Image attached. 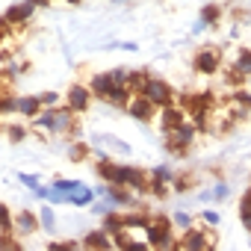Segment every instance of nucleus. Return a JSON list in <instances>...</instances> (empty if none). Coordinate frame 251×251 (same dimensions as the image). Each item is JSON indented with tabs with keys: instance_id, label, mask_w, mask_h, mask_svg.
<instances>
[{
	"instance_id": "obj_26",
	"label": "nucleus",
	"mask_w": 251,
	"mask_h": 251,
	"mask_svg": "<svg viewBox=\"0 0 251 251\" xmlns=\"http://www.w3.org/2000/svg\"><path fill=\"white\" fill-rule=\"evenodd\" d=\"M39 222H42V230H56V216L48 204H42V213H39Z\"/></svg>"
},
{
	"instance_id": "obj_22",
	"label": "nucleus",
	"mask_w": 251,
	"mask_h": 251,
	"mask_svg": "<svg viewBox=\"0 0 251 251\" xmlns=\"http://www.w3.org/2000/svg\"><path fill=\"white\" fill-rule=\"evenodd\" d=\"M0 233H15V216L3 201H0Z\"/></svg>"
},
{
	"instance_id": "obj_20",
	"label": "nucleus",
	"mask_w": 251,
	"mask_h": 251,
	"mask_svg": "<svg viewBox=\"0 0 251 251\" xmlns=\"http://www.w3.org/2000/svg\"><path fill=\"white\" fill-rule=\"evenodd\" d=\"M148 71H127V89L136 95V92H145V83H148Z\"/></svg>"
},
{
	"instance_id": "obj_33",
	"label": "nucleus",
	"mask_w": 251,
	"mask_h": 251,
	"mask_svg": "<svg viewBox=\"0 0 251 251\" xmlns=\"http://www.w3.org/2000/svg\"><path fill=\"white\" fill-rule=\"evenodd\" d=\"M227 192H230V186H227L225 180H219V183H216V189H213V198H216V201H222V198H227Z\"/></svg>"
},
{
	"instance_id": "obj_8",
	"label": "nucleus",
	"mask_w": 251,
	"mask_h": 251,
	"mask_svg": "<svg viewBox=\"0 0 251 251\" xmlns=\"http://www.w3.org/2000/svg\"><path fill=\"white\" fill-rule=\"evenodd\" d=\"M92 89L89 86H83V83H71L68 86V92H65V103L77 112V115H83V112H89V106H92Z\"/></svg>"
},
{
	"instance_id": "obj_35",
	"label": "nucleus",
	"mask_w": 251,
	"mask_h": 251,
	"mask_svg": "<svg viewBox=\"0 0 251 251\" xmlns=\"http://www.w3.org/2000/svg\"><path fill=\"white\" fill-rule=\"evenodd\" d=\"M33 3H36V6H48V3H50V0H33Z\"/></svg>"
},
{
	"instance_id": "obj_5",
	"label": "nucleus",
	"mask_w": 251,
	"mask_h": 251,
	"mask_svg": "<svg viewBox=\"0 0 251 251\" xmlns=\"http://www.w3.org/2000/svg\"><path fill=\"white\" fill-rule=\"evenodd\" d=\"M177 248H186V251L216 248V233H213V227H189L177 236Z\"/></svg>"
},
{
	"instance_id": "obj_7",
	"label": "nucleus",
	"mask_w": 251,
	"mask_h": 251,
	"mask_svg": "<svg viewBox=\"0 0 251 251\" xmlns=\"http://www.w3.org/2000/svg\"><path fill=\"white\" fill-rule=\"evenodd\" d=\"M145 95H148V100H154L157 106H169V103H175V89L163 80V77H148V83H145Z\"/></svg>"
},
{
	"instance_id": "obj_24",
	"label": "nucleus",
	"mask_w": 251,
	"mask_h": 251,
	"mask_svg": "<svg viewBox=\"0 0 251 251\" xmlns=\"http://www.w3.org/2000/svg\"><path fill=\"white\" fill-rule=\"evenodd\" d=\"M148 177H151V180H160V183H169V186H172V180H175V172H172L169 166H157V169H151V172H148Z\"/></svg>"
},
{
	"instance_id": "obj_6",
	"label": "nucleus",
	"mask_w": 251,
	"mask_h": 251,
	"mask_svg": "<svg viewBox=\"0 0 251 251\" xmlns=\"http://www.w3.org/2000/svg\"><path fill=\"white\" fill-rule=\"evenodd\" d=\"M127 115L130 118H136V121H142V124H151L154 118H157V112H160V106L154 103V100H148V95L145 92H136V95H130V100H127Z\"/></svg>"
},
{
	"instance_id": "obj_21",
	"label": "nucleus",
	"mask_w": 251,
	"mask_h": 251,
	"mask_svg": "<svg viewBox=\"0 0 251 251\" xmlns=\"http://www.w3.org/2000/svg\"><path fill=\"white\" fill-rule=\"evenodd\" d=\"M106 233H118V230H124V219H121V213H115V210H109L106 216H103V225H100Z\"/></svg>"
},
{
	"instance_id": "obj_27",
	"label": "nucleus",
	"mask_w": 251,
	"mask_h": 251,
	"mask_svg": "<svg viewBox=\"0 0 251 251\" xmlns=\"http://www.w3.org/2000/svg\"><path fill=\"white\" fill-rule=\"evenodd\" d=\"M172 222H175V227H177L180 233L192 227V216H189V213H183V210H180V213H175V216H172Z\"/></svg>"
},
{
	"instance_id": "obj_19",
	"label": "nucleus",
	"mask_w": 251,
	"mask_h": 251,
	"mask_svg": "<svg viewBox=\"0 0 251 251\" xmlns=\"http://www.w3.org/2000/svg\"><path fill=\"white\" fill-rule=\"evenodd\" d=\"M95 142L103 145V148H112V151L121 154V157H127V154H130V145H127V142H121V139H115V136H95Z\"/></svg>"
},
{
	"instance_id": "obj_18",
	"label": "nucleus",
	"mask_w": 251,
	"mask_h": 251,
	"mask_svg": "<svg viewBox=\"0 0 251 251\" xmlns=\"http://www.w3.org/2000/svg\"><path fill=\"white\" fill-rule=\"evenodd\" d=\"M230 68H233V71H239V74L248 80V77H251V48H242V50L236 53V59L230 62Z\"/></svg>"
},
{
	"instance_id": "obj_15",
	"label": "nucleus",
	"mask_w": 251,
	"mask_h": 251,
	"mask_svg": "<svg viewBox=\"0 0 251 251\" xmlns=\"http://www.w3.org/2000/svg\"><path fill=\"white\" fill-rule=\"evenodd\" d=\"M80 242H83L86 248H112V233H106L103 227H95V230H89Z\"/></svg>"
},
{
	"instance_id": "obj_37",
	"label": "nucleus",
	"mask_w": 251,
	"mask_h": 251,
	"mask_svg": "<svg viewBox=\"0 0 251 251\" xmlns=\"http://www.w3.org/2000/svg\"><path fill=\"white\" fill-rule=\"evenodd\" d=\"M0 133H3V124H0Z\"/></svg>"
},
{
	"instance_id": "obj_16",
	"label": "nucleus",
	"mask_w": 251,
	"mask_h": 251,
	"mask_svg": "<svg viewBox=\"0 0 251 251\" xmlns=\"http://www.w3.org/2000/svg\"><path fill=\"white\" fill-rule=\"evenodd\" d=\"M121 219H124V227L127 230H145L151 222V216L145 210H127V213H121Z\"/></svg>"
},
{
	"instance_id": "obj_9",
	"label": "nucleus",
	"mask_w": 251,
	"mask_h": 251,
	"mask_svg": "<svg viewBox=\"0 0 251 251\" xmlns=\"http://www.w3.org/2000/svg\"><path fill=\"white\" fill-rule=\"evenodd\" d=\"M160 130L163 133H169V130H175L177 124H183L186 121V109L180 106V103H169V106H160Z\"/></svg>"
},
{
	"instance_id": "obj_23",
	"label": "nucleus",
	"mask_w": 251,
	"mask_h": 251,
	"mask_svg": "<svg viewBox=\"0 0 251 251\" xmlns=\"http://www.w3.org/2000/svg\"><path fill=\"white\" fill-rule=\"evenodd\" d=\"M89 157V142H71L68 145V160L71 163H83Z\"/></svg>"
},
{
	"instance_id": "obj_4",
	"label": "nucleus",
	"mask_w": 251,
	"mask_h": 251,
	"mask_svg": "<svg viewBox=\"0 0 251 251\" xmlns=\"http://www.w3.org/2000/svg\"><path fill=\"white\" fill-rule=\"evenodd\" d=\"M192 71H195L198 77H213V74H219V71H222V50L213 48V45L198 48L195 56H192Z\"/></svg>"
},
{
	"instance_id": "obj_31",
	"label": "nucleus",
	"mask_w": 251,
	"mask_h": 251,
	"mask_svg": "<svg viewBox=\"0 0 251 251\" xmlns=\"http://www.w3.org/2000/svg\"><path fill=\"white\" fill-rule=\"evenodd\" d=\"M18 180H21L27 189H33V192L39 189V177H36V175H24V172H18Z\"/></svg>"
},
{
	"instance_id": "obj_32",
	"label": "nucleus",
	"mask_w": 251,
	"mask_h": 251,
	"mask_svg": "<svg viewBox=\"0 0 251 251\" xmlns=\"http://www.w3.org/2000/svg\"><path fill=\"white\" fill-rule=\"evenodd\" d=\"M74 186H77V180H62V177H59V180H53V189H59L62 195H68Z\"/></svg>"
},
{
	"instance_id": "obj_3",
	"label": "nucleus",
	"mask_w": 251,
	"mask_h": 251,
	"mask_svg": "<svg viewBox=\"0 0 251 251\" xmlns=\"http://www.w3.org/2000/svg\"><path fill=\"white\" fill-rule=\"evenodd\" d=\"M195 136H198V127H195V124H189V121H183V124H177L175 130L163 133V145H166V151H169V154L183 157V154L192 148Z\"/></svg>"
},
{
	"instance_id": "obj_30",
	"label": "nucleus",
	"mask_w": 251,
	"mask_h": 251,
	"mask_svg": "<svg viewBox=\"0 0 251 251\" xmlns=\"http://www.w3.org/2000/svg\"><path fill=\"white\" fill-rule=\"evenodd\" d=\"M201 222H204V225H210V227H219L222 216H219L216 210H204V213H201Z\"/></svg>"
},
{
	"instance_id": "obj_29",
	"label": "nucleus",
	"mask_w": 251,
	"mask_h": 251,
	"mask_svg": "<svg viewBox=\"0 0 251 251\" xmlns=\"http://www.w3.org/2000/svg\"><path fill=\"white\" fill-rule=\"evenodd\" d=\"M39 98H42L45 106H59V103H62V95H59V92H42Z\"/></svg>"
},
{
	"instance_id": "obj_12",
	"label": "nucleus",
	"mask_w": 251,
	"mask_h": 251,
	"mask_svg": "<svg viewBox=\"0 0 251 251\" xmlns=\"http://www.w3.org/2000/svg\"><path fill=\"white\" fill-rule=\"evenodd\" d=\"M39 227H42L39 213H33V210H18V213H15V233H21V236H33Z\"/></svg>"
},
{
	"instance_id": "obj_36",
	"label": "nucleus",
	"mask_w": 251,
	"mask_h": 251,
	"mask_svg": "<svg viewBox=\"0 0 251 251\" xmlns=\"http://www.w3.org/2000/svg\"><path fill=\"white\" fill-rule=\"evenodd\" d=\"M65 3H71V6H80V3H83V0H65Z\"/></svg>"
},
{
	"instance_id": "obj_14",
	"label": "nucleus",
	"mask_w": 251,
	"mask_h": 251,
	"mask_svg": "<svg viewBox=\"0 0 251 251\" xmlns=\"http://www.w3.org/2000/svg\"><path fill=\"white\" fill-rule=\"evenodd\" d=\"M95 198H98V192H95V189H89V186L77 183V186L65 195V204H74V207H92V204H95Z\"/></svg>"
},
{
	"instance_id": "obj_13",
	"label": "nucleus",
	"mask_w": 251,
	"mask_h": 251,
	"mask_svg": "<svg viewBox=\"0 0 251 251\" xmlns=\"http://www.w3.org/2000/svg\"><path fill=\"white\" fill-rule=\"evenodd\" d=\"M42 109H45V103L39 95H18L15 98V112H21L24 118H36Z\"/></svg>"
},
{
	"instance_id": "obj_28",
	"label": "nucleus",
	"mask_w": 251,
	"mask_h": 251,
	"mask_svg": "<svg viewBox=\"0 0 251 251\" xmlns=\"http://www.w3.org/2000/svg\"><path fill=\"white\" fill-rule=\"evenodd\" d=\"M6 136H9V142H24L27 139V127H21V124H9Z\"/></svg>"
},
{
	"instance_id": "obj_2",
	"label": "nucleus",
	"mask_w": 251,
	"mask_h": 251,
	"mask_svg": "<svg viewBox=\"0 0 251 251\" xmlns=\"http://www.w3.org/2000/svg\"><path fill=\"white\" fill-rule=\"evenodd\" d=\"M145 239L151 242V248H177V227L169 216L154 213L145 227Z\"/></svg>"
},
{
	"instance_id": "obj_25",
	"label": "nucleus",
	"mask_w": 251,
	"mask_h": 251,
	"mask_svg": "<svg viewBox=\"0 0 251 251\" xmlns=\"http://www.w3.org/2000/svg\"><path fill=\"white\" fill-rule=\"evenodd\" d=\"M195 183H198V180H195L192 175H175V180H172V189H175V192H189Z\"/></svg>"
},
{
	"instance_id": "obj_17",
	"label": "nucleus",
	"mask_w": 251,
	"mask_h": 251,
	"mask_svg": "<svg viewBox=\"0 0 251 251\" xmlns=\"http://www.w3.org/2000/svg\"><path fill=\"white\" fill-rule=\"evenodd\" d=\"M198 15H201V24H204V27H216V24L222 21V6H219V3H204Z\"/></svg>"
},
{
	"instance_id": "obj_1",
	"label": "nucleus",
	"mask_w": 251,
	"mask_h": 251,
	"mask_svg": "<svg viewBox=\"0 0 251 251\" xmlns=\"http://www.w3.org/2000/svg\"><path fill=\"white\" fill-rule=\"evenodd\" d=\"M36 127H45L56 136H71V139H80L83 127H80V121H77V112L68 106V103H59V106H45L36 118Z\"/></svg>"
},
{
	"instance_id": "obj_34",
	"label": "nucleus",
	"mask_w": 251,
	"mask_h": 251,
	"mask_svg": "<svg viewBox=\"0 0 251 251\" xmlns=\"http://www.w3.org/2000/svg\"><path fill=\"white\" fill-rule=\"evenodd\" d=\"M239 213H251V186L242 192V198H239Z\"/></svg>"
},
{
	"instance_id": "obj_39",
	"label": "nucleus",
	"mask_w": 251,
	"mask_h": 251,
	"mask_svg": "<svg viewBox=\"0 0 251 251\" xmlns=\"http://www.w3.org/2000/svg\"><path fill=\"white\" fill-rule=\"evenodd\" d=\"M0 42H3V33H0Z\"/></svg>"
},
{
	"instance_id": "obj_38",
	"label": "nucleus",
	"mask_w": 251,
	"mask_h": 251,
	"mask_svg": "<svg viewBox=\"0 0 251 251\" xmlns=\"http://www.w3.org/2000/svg\"><path fill=\"white\" fill-rule=\"evenodd\" d=\"M115 3H124V0H115Z\"/></svg>"
},
{
	"instance_id": "obj_11",
	"label": "nucleus",
	"mask_w": 251,
	"mask_h": 251,
	"mask_svg": "<svg viewBox=\"0 0 251 251\" xmlns=\"http://www.w3.org/2000/svg\"><path fill=\"white\" fill-rule=\"evenodd\" d=\"M115 86H118V83H115L112 71H98V74H92V77H89V89H92V95H95V98H100V100H106V98H109V92H112Z\"/></svg>"
},
{
	"instance_id": "obj_10",
	"label": "nucleus",
	"mask_w": 251,
	"mask_h": 251,
	"mask_svg": "<svg viewBox=\"0 0 251 251\" xmlns=\"http://www.w3.org/2000/svg\"><path fill=\"white\" fill-rule=\"evenodd\" d=\"M36 3H33V0H21V3H12L6 12H3V18L12 24V27H21V24H27L33 15H36Z\"/></svg>"
}]
</instances>
